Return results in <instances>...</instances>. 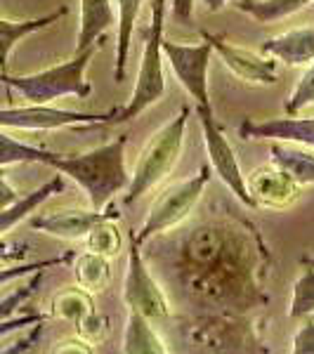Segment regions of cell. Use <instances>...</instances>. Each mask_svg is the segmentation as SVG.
I'll use <instances>...</instances> for the list:
<instances>
[{
	"instance_id": "3957f363",
	"label": "cell",
	"mask_w": 314,
	"mask_h": 354,
	"mask_svg": "<svg viewBox=\"0 0 314 354\" xmlns=\"http://www.w3.org/2000/svg\"><path fill=\"white\" fill-rule=\"evenodd\" d=\"M192 106L185 104L178 111V116L170 123H165L161 130H156L154 137L147 142L142 149L137 165L128 180V192L123 196V203L130 205L145 194H149L154 187L173 173L175 163L180 161L182 149H185V137H187V123H190Z\"/></svg>"
},
{
	"instance_id": "d6a6232c",
	"label": "cell",
	"mask_w": 314,
	"mask_h": 354,
	"mask_svg": "<svg viewBox=\"0 0 314 354\" xmlns=\"http://www.w3.org/2000/svg\"><path fill=\"white\" fill-rule=\"evenodd\" d=\"M293 354H314V319H307L293 338Z\"/></svg>"
},
{
	"instance_id": "9a60e30c",
	"label": "cell",
	"mask_w": 314,
	"mask_h": 354,
	"mask_svg": "<svg viewBox=\"0 0 314 354\" xmlns=\"http://www.w3.org/2000/svg\"><path fill=\"white\" fill-rule=\"evenodd\" d=\"M262 55L288 66H307L314 62V24L277 33L262 43Z\"/></svg>"
},
{
	"instance_id": "4316f807",
	"label": "cell",
	"mask_w": 314,
	"mask_h": 354,
	"mask_svg": "<svg viewBox=\"0 0 314 354\" xmlns=\"http://www.w3.org/2000/svg\"><path fill=\"white\" fill-rule=\"evenodd\" d=\"M288 317L290 319L314 317V265H310V270L302 272L300 279L295 281Z\"/></svg>"
},
{
	"instance_id": "30bf717a",
	"label": "cell",
	"mask_w": 314,
	"mask_h": 354,
	"mask_svg": "<svg viewBox=\"0 0 314 354\" xmlns=\"http://www.w3.org/2000/svg\"><path fill=\"white\" fill-rule=\"evenodd\" d=\"M109 113H83L66 111L50 104H26V106H8L0 109V128L15 130H62L76 128V125H109Z\"/></svg>"
},
{
	"instance_id": "ac0fdd59",
	"label": "cell",
	"mask_w": 314,
	"mask_h": 354,
	"mask_svg": "<svg viewBox=\"0 0 314 354\" xmlns=\"http://www.w3.org/2000/svg\"><path fill=\"white\" fill-rule=\"evenodd\" d=\"M270 153L272 163L281 168L295 185H314V149H302L293 142H274Z\"/></svg>"
},
{
	"instance_id": "603a6c76",
	"label": "cell",
	"mask_w": 314,
	"mask_h": 354,
	"mask_svg": "<svg viewBox=\"0 0 314 354\" xmlns=\"http://www.w3.org/2000/svg\"><path fill=\"white\" fill-rule=\"evenodd\" d=\"M314 0H243L237 8L248 17H253L258 24H272V21L286 19V17L300 12Z\"/></svg>"
},
{
	"instance_id": "2e32d148",
	"label": "cell",
	"mask_w": 314,
	"mask_h": 354,
	"mask_svg": "<svg viewBox=\"0 0 314 354\" xmlns=\"http://www.w3.org/2000/svg\"><path fill=\"white\" fill-rule=\"evenodd\" d=\"M113 24H116V8L111 5V0H81L76 55L97 45V41H100Z\"/></svg>"
},
{
	"instance_id": "8992f818",
	"label": "cell",
	"mask_w": 314,
	"mask_h": 354,
	"mask_svg": "<svg viewBox=\"0 0 314 354\" xmlns=\"http://www.w3.org/2000/svg\"><path fill=\"white\" fill-rule=\"evenodd\" d=\"M208 182H210V165H203L196 175L168 187V189L158 194V198L151 203L149 215H147L145 225L140 227V232H130L128 236L133 239L137 245H145L149 239L161 236V234L180 227L182 222L192 215V210L196 208L198 201H201Z\"/></svg>"
},
{
	"instance_id": "d6986e66",
	"label": "cell",
	"mask_w": 314,
	"mask_h": 354,
	"mask_svg": "<svg viewBox=\"0 0 314 354\" xmlns=\"http://www.w3.org/2000/svg\"><path fill=\"white\" fill-rule=\"evenodd\" d=\"M142 10V0H116V62H113V81H125V68L130 57V41Z\"/></svg>"
},
{
	"instance_id": "52a82bcc",
	"label": "cell",
	"mask_w": 314,
	"mask_h": 354,
	"mask_svg": "<svg viewBox=\"0 0 314 354\" xmlns=\"http://www.w3.org/2000/svg\"><path fill=\"white\" fill-rule=\"evenodd\" d=\"M198 113V121H201V130H203V142H205V153H208L210 168L218 173V177L225 182V187L230 189L234 196L239 198L243 205L248 208H255L253 198L248 196L246 189V177L241 173V165L237 161V153H234L230 140H227L225 130L215 118L213 104L210 106H194Z\"/></svg>"
},
{
	"instance_id": "7402d4cb",
	"label": "cell",
	"mask_w": 314,
	"mask_h": 354,
	"mask_svg": "<svg viewBox=\"0 0 314 354\" xmlns=\"http://www.w3.org/2000/svg\"><path fill=\"white\" fill-rule=\"evenodd\" d=\"M73 279H76V286H81L88 293H102L111 283L109 258L93 253V250H85L73 262Z\"/></svg>"
},
{
	"instance_id": "8fae6325",
	"label": "cell",
	"mask_w": 314,
	"mask_h": 354,
	"mask_svg": "<svg viewBox=\"0 0 314 354\" xmlns=\"http://www.w3.org/2000/svg\"><path fill=\"white\" fill-rule=\"evenodd\" d=\"M201 38H205L213 45V53L220 55L225 66L230 68L237 78L246 83H260V85H274L279 81V68L274 57H262L258 53H250L246 48L232 45L227 38L215 36V33L201 31Z\"/></svg>"
},
{
	"instance_id": "6da1fadb",
	"label": "cell",
	"mask_w": 314,
	"mask_h": 354,
	"mask_svg": "<svg viewBox=\"0 0 314 354\" xmlns=\"http://www.w3.org/2000/svg\"><path fill=\"white\" fill-rule=\"evenodd\" d=\"M262 245L253 232L205 222L194 227L182 248V277L187 290L225 305L250 307L260 298Z\"/></svg>"
},
{
	"instance_id": "7c38bea8",
	"label": "cell",
	"mask_w": 314,
	"mask_h": 354,
	"mask_svg": "<svg viewBox=\"0 0 314 354\" xmlns=\"http://www.w3.org/2000/svg\"><path fill=\"white\" fill-rule=\"evenodd\" d=\"M248 196L253 198L255 208L284 210L293 205L300 196V185H295L290 177L277 165H262L255 168L246 177Z\"/></svg>"
},
{
	"instance_id": "cb8c5ba5",
	"label": "cell",
	"mask_w": 314,
	"mask_h": 354,
	"mask_svg": "<svg viewBox=\"0 0 314 354\" xmlns=\"http://www.w3.org/2000/svg\"><path fill=\"white\" fill-rule=\"evenodd\" d=\"M90 312H95V300L93 293L83 290L81 286L78 288H66L62 293L55 295L53 300V314L64 322H71L76 326L83 317H88Z\"/></svg>"
},
{
	"instance_id": "5b68a950",
	"label": "cell",
	"mask_w": 314,
	"mask_h": 354,
	"mask_svg": "<svg viewBox=\"0 0 314 354\" xmlns=\"http://www.w3.org/2000/svg\"><path fill=\"white\" fill-rule=\"evenodd\" d=\"M97 45L78 53L73 59L50 66L45 71L28 73V76H10L8 71H0V83L10 90L19 93L28 104H53L59 97H78L85 100L93 93V85L85 81V68L93 59Z\"/></svg>"
},
{
	"instance_id": "9c48e42d",
	"label": "cell",
	"mask_w": 314,
	"mask_h": 354,
	"mask_svg": "<svg viewBox=\"0 0 314 354\" xmlns=\"http://www.w3.org/2000/svg\"><path fill=\"white\" fill-rule=\"evenodd\" d=\"M123 300L130 310L145 314L151 322H163L170 317L168 298L156 283V279L151 277L149 267L140 253V245L133 239L128 241V272H125L123 281Z\"/></svg>"
},
{
	"instance_id": "5bb4252c",
	"label": "cell",
	"mask_w": 314,
	"mask_h": 354,
	"mask_svg": "<svg viewBox=\"0 0 314 354\" xmlns=\"http://www.w3.org/2000/svg\"><path fill=\"white\" fill-rule=\"evenodd\" d=\"M243 140H272V142H293V145L314 149V116L298 118H272V121H246L241 123Z\"/></svg>"
},
{
	"instance_id": "d4e9b609",
	"label": "cell",
	"mask_w": 314,
	"mask_h": 354,
	"mask_svg": "<svg viewBox=\"0 0 314 354\" xmlns=\"http://www.w3.org/2000/svg\"><path fill=\"white\" fill-rule=\"evenodd\" d=\"M55 158V151L48 149H38L31 147L26 142H19L15 137L5 135L0 130V165H17V163H43L50 165V161Z\"/></svg>"
},
{
	"instance_id": "e575fe53",
	"label": "cell",
	"mask_w": 314,
	"mask_h": 354,
	"mask_svg": "<svg viewBox=\"0 0 314 354\" xmlns=\"http://www.w3.org/2000/svg\"><path fill=\"white\" fill-rule=\"evenodd\" d=\"M53 352H83V354H88V352H95V347H93V342H90V340H85L83 335L76 333L71 340L59 342V347H55Z\"/></svg>"
},
{
	"instance_id": "f1b7e54d",
	"label": "cell",
	"mask_w": 314,
	"mask_h": 354,
	"mask_svg": "<svg viewBox=\"0 0 314 354\" xmlns=\"http://www.w3.org/2000/svg\"><path fill=\"white\" fill-rule=\"evenodd\" d=\"M312 104H314V62L300 76L298 85L293 88L286 104H284V111H286L288 116H298L300 111H305L307 106H312Z\"/></svg>"
},
{
	"instance_id": "4fadbf2b",
	"label": "cell",
	"mask_w": 314,
	"mask_h": 354,
	"mask_svg": "<svg viewBox=\"0 0 314 354\" xmlns=\"http://www.w3.org/2000/svg\"><path fill=\"white\" fill-rule=\"evenodd\" d=\"M107 218H121V213L107 205L102 210H81V208H71V210H55V213H45L31 218V227L36 232L50 234L57 239H66V241H78L85 239L88 232L93 230L100 220Z\"/></svg>"
},
{
	"instance_id": "1f68e13d",
	"label": "cell",
	"mask_w": 314,
	"mask_h": 354,
	"mask_svg": "<svg viewBox=\"0 0 314 354\" xmlns=\"http://www.w3.org/2000/svg\"><path fill=\"white\" fill-rule=\"evenodd\" d=\"M28 245L26 243H17V241H8V239L0 236V267L8 265H17L26 258Z\"/></svg>"
},
{
	"instance_id": "ba28073f",
	"label": "cell",
	"mask_w": 314,
	"mask_h": 354,
	"mask_svg": "<svg viewBox=\"0 0 314 354\" xmlns=\"http://www.w3.org/2000/svg\"><path fill=\"white\" fill-rule=\"evenodd\" d=\"M163 55L168 57L170 68L185 88L187 97L194 102V106H210L208 66L213 57V45L205 38L196 45H185L173 43L163 36Z\"/></svg>"
},
{
	"instance_id": "277c9868",
	"label": "cell",
	"mask_w": 314,
	"mask_h": 354,
	"mask_svg": "<svg viewBox=\"0 0 314 354\" xmlns=\"http://www.w3.org/2000/svg\"><path fill=\"white\" fill-rule=\"evenodd\" d=\"M163 19L165 0L151 3V21L145 28V50H142L140 71L133 88V95L121 109H113L109 123L121 125L145 113L151 104H156L165 93V71H163Z\"/></svg>"
},
{
	"instance_id": "836d02e7",
	"label": "cell",
	"mask_w": 314,
	"mask_h": 354,
	"mask_svg": "<svg viewBox=\"0 0 314 354\" xmlns=\"http://www.w3.org/2000/svg\"><path fill=\"white\" fill-rule=\"evenodd\" d=\"M19 194H17V189L12 185L8 182V177H5V168L0 165V210L8 208V205H12L19 201Z\"/></svg>"
},
{
	"instance_id": "44dd1931",
	"label": "cell",
	"mask_w": 314,
	"mask_h": 354,
	"mask_svg": "<svg viewBox=\"0 0 314 354\" xmlns=\"http://www.w3.org/2000/svg\"><path fill=\"white\" fill-rule=\"evenodd\" d=\"M121 352L125 354H165L168 347L161 340V335L156 333V328L151 326V319H147L145 314L130 310L128 324H125L123 333V347Z\"/></svg>"
},
{
	"instance_id": "f546056e",
	"label": "cell",
	"mask_w": 314,
	"mask_h": 354,
	"mask_svg": "<svg viewBox=\"0 0 314 354\" xmlns=\"http://www.w3.org/2000/svg\"><path fill=\"white\" fill-rule=\"evenodd\" d=\"M43 272L45 270H41V272H36V277L31 279V281L26 283V286H21V288H17V290H12V293L8 295L5 300H0V319H10L12 314L19 310L24 302L31 298L33 293L38 290V286H41V281H43Z\"/></svg>"
},
{
	"instance_id": "74e56055",
	"label": "cell",
	"mask_w": 314,
	"mask_h": 354,
	"mask_svg": "<svg viewBox=\"0 0 314 354\" xmlns=\"http://www.w3.org/2000/svg\"><path fill=\"white\" fill-rule=\"evenodd\" d=\"M307 265H314V258H312V260H307Z\"/></svg>"
},
{
	"instance_id": "d590c367",
	"label": "cell",
	"mask_w": 314,
	"mask_h": 354,
	"mask_svg": "<svg viewBox=\"0 0 314 354\" xmlns=\"http://www.w3.org/2000/svg\"><path fill=\"white\" fill-rule=\"evenodd\" d=\"M170 10L178 21H192L194 15V0H170Z\"/></svg>"
},
{
	"instance_id": "8d00e7d4",
	"label": "cell",
	"mask_w": 314,
	"mask_h": 354,
	"mask_svg": "<svg viewBox=\"0 0 314 354\" xmlns=\"http://www.w3.org/2000/svg\"><path fill=\"white\" fill-rule=\"evenodd\" d=\"M203 3L208 8V12H220L227 3H243V0H203Z\"/></svg>"
},
{
	"instance_id": "4dcf8cb0",
	"label": "cell",
	"mask_w": 314,
	"mask_h": 354,
	"mask_svg": "<svg viewBox=\"0 0 314 354\" xmlns=\"http://www.w3.org/2000/svg\"><path fill=\"white\" fill-rule=\"evenodd\" d=\"M76 333L83 335V338L90 340V342L102 340L107 333H109V319H107L104 314H100L97 310L90 312L88 317H83L81 322L76 324Z\"/></svg>"
},
{
	"instance_id": "ffe728a7",
	"label": "cell",
	"mask_w": 314,
	"mask_h": 354,
	"mask_svg": "<svg viewBox=\"0 0 314 354\" xmlns=\"http://www.w3.org/2000/svg\"><path fill=\"white\" fill-rule=\"evenodd\" d=\"M62 189H64V175L59 173V175H55L50 182H45L43 187H38L36 192L26 194V196H21L17 203L0 210V236H3V234H8L10 230H15L19 222L31 218V213L38 208V205H43L50 196L59 194Z\"/></svg>"
},
{
	"instance_id": "7a4b0ae2",
	"label": "cell",
	"mask_w": 314,
	"mask_h": 354,
	"mask_svg": "<svg viewBox=\"0 0 314 354\" xmlns=\"http://www.w3.org/2000/svg\"><path fill=\"white\" fill-rule=\"evenodd\" d=\"M125 147H128V137L123 135L83 153H55L50 168L64 177H71L88 194L90 205L95 210H102L111 203L118 192L128 187Z\"/></svg>"
},
{
	"instance_id": "484cf974",
	"label": "cell",
	"mask_w": 314,
	"mask_h": 354,
	"mask_svg": "<svg viewBox=\"0 0 314 354\" xmlns=\"http://www.w3.org/2000/svg\"><path fill=\"white\" fill-rule=\"evenodd\" d=\"M123 248V234L116 227V218L100 220L85 236V250H93L104 258H113Z\"/></svg>"
},
{
	"instance_id": "83f0119b",
	"label": "cell",
	"mask_w": 314,
	"mask_h": 354,
	"mask_svg": "<svg viewBox=\"0 0 314 354\" xmlns=\"http://www.w3.org/2000/svg\"><path fill=\"white\" fill-rule=\"evenodd\" d=\"M73 260V253H64L59 258H50V260H38V262H17V265H8L0 267V286L10 281H17L21 277H28V274H36L41 270H50V267H59L66 265V262Z\"/></svg>"
},
{
	"instance_id": "e0dca14e",
	"label": "cell",
	"mask_w": 314,
	"mask_h": 354,
	"mask_svg": "<svg viewBox=\"0 0 314 354\" xmlns=\"http://www.w3.org/2000/svg\"><path fill=\"white\" fill-rule=\"evenodd\" d=\"M66 15H68V5H59L55 12L38 17V19L15 21V19H5V17H0V71H8L10 53H12V48L17 43L24 41V38L31 36V33L53 26L55 21H59L62 17H66Z\"/></svg>"
}]
</instances>
